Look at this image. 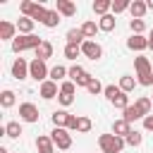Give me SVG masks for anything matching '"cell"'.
<instances>
[{
    "mask_svg": "<svg viewBox=\"0 0 153 153\" xmlns=\"http://www.w3.org/2000/svg\"><path fill=\"white\" fill-rule=\"evenodd\" d=\"M91 79H93V76H91L84 67H79V65L69 67V81H74L76 86H84V88H86V86L91 84Z\"/></svg>",
    "mask_w": 153,
    "mask_h": 153,
    "instance_id": "8992f818",
    "label": "cell"
},
{
    "mask_svg": "<svg viewBox=\"0 0 153 153\" xmlns=\"http://www.w3.org/2000/svg\"><path fill=\"white\" fill-rule=\"evenodd\" d=\"M129 7H131V2H129V0H117V2H112V14H120V12L129 10Z\"/></svg>",
    "mask_w": 153,
    "mask_h": 153,
    "instance_id": "f35d334b",
    "label": "cell"
},
{
    "mask_svg": "<svg viewBox=\"0 0 153 153\" xmlns=\"http://www.w3.org/2000/svg\"><path fill=\"white\" fill-rule=\"evenodd\" d=\"M76 124H79V117H76V115H69V117H67L65 129H67V131H76Z\"/></svg>",
    "mask_w": 153,
    "mask_h": 153,
    "instance_id": "7bdbcfd3",
    "label": "cell"
},
{
    "mask_svg": "<svg viewBox=\"0 0 153 153\" xmlns=\"http://www.w3.org/2000/svg\"><path fill=\"white\" fill-rule=\"evenodd\" d=\"M17 24L12 22H0V41H14L17 36Z\"/></svg>",
    "mask_w": 153,
    "mask_h": 153,
    "instance_id": "7c38bea8",
    "label": "cell"
},
{
    "mask_svg": "<svg viewBox=\"0 0 153 153\" xmlns=\"http://www.w3.org/2000/svg\"><path fill=\"white\" fill-rule=\"evenodd\" d=\"M141 139H143V136H141V131H136V129H131V131L124 136V141H127L129 146H141Z\"/></svg>",
    "mask_w": 153,
    "mask_h": 153,
    "instance_id": "e575fe53",
    "label": "cell"
},
{
    "mask_svg": "<svg viewBox=\"0 0 153 153\" xmlns=\"http://www.w3.org/2000/svg\"><path fill=\"white\" fill-rule=\"evenodd\" d=\"M19 117L24 122H38V108L33 103H22L19 105Z\"/></svg>",
    "mask_w": 153,
    "mask_h": 153,
    "instance_id": "9c48e42d",
    "label": "cell"
},
{
    "mask_svg": "<svg viewBox=\"0 0 153 153\" xmlns=\"http://www.w3.org/2000/svg\"><path fill=\"white\" fill-rule=\"evenodd\" d=\"M65 76H69V69L62 67V65H55V67L50 69V76H48V79L57 84V81H65Z\"/></svg>",
    "mask_w": 153,
    "mask_h": 153,
    "instance_id": "ffe728a7",
    "label": "cell"
},
{
    "mask_svg": "<svg viewBox=\"0 0 153 153\" xmlns=\"http://www.w3.org/2000/svg\"><path fill=\"white\" fill-rule=\"evenodd\" d=\"M29 76L43 84V81H48V76H50V69L45 67V62H43V60H36V57H33V60L29 62Z\"/></svg>",
    "mask_w": 153,
    "mask_h": 153,
    "instance_id": "277c9868",
    "label": "cell"
},
{
    "mask_svg": "<svg viewBox=\"0 0 153 153\" xmlns=\"http://www.w3.org/2000/svg\"><path fill=\"white\" fill-rule=\"evenodd\" d=\"M108 10H112V2H110V0H96V2H93V12H96V14L105 17V14H110Z\"/></svg>",
    "mask_w": 153,
    "mask_h": 153,
    "instance_id": "cb8c5ba5",
    "label": "cell"
},
{
    "mask_svg": "<svg viewBox=\"0 0 153 153\" xmlns=\"http://www.w3.org/2000/svg\"><path fill=\"white\" fill-rule=\"evenodd\" d=\"M81 55L96 62V60L103 57V48H100V43H96V41H84V43H81Z\"/></svg>",
    "mask_w": 153,
    "mask_h": 153,
    "instance_id": "52a82bcc",
    "label": "cell"
},
{
    "mask_svg": "<svg viewBox=\"0 0 153 153\" xmlns=\"http://www.w3.org/2000/svg\"><path fill=\"white\" fill-rule=\"evenodd\" d=\"M134 105H136V108L141 110V115L146 117V115H151V108H153V100H151L148 96H141V98H139V100H136Z\"/></svg>",
    "mask_w": 153,
    "mask_h": 153,
    "instance_id": "d4e9b609",
    "label": "cell"
},
{
    "mask_svg": "<svg viewBox=\"0 0 153 153\" xmlns=\"http://www.w3.org/2000/svg\"><path fill=\"white\" fill-rule=\"evenodd\" d=\"M50 139H53V143H55L57 148H62V151H67V148L72 146V134H69L65 127H55V129L50 131Z\"/></svg>",
    "mask_w": 153,
    "mask_h": 153,
    "instance_id": "5b68a950",
    "label": "cell"
},
{
    "mask_svg": "<svg viewBox=\"0 0 153 153\" xmlns=\"http://www.w3.org/2000/svg\"><path fill=\"white\" fill-rule=\"evenodd\" d=\"M79 55H81V45H72V43L65 45V57L67 60H76Z\"/></svg>",
    "mask_w": 153,
    "mask_h": 153,
    "instance_id": "d6a6232c",
    "label": "cell"
},
{
    "mask_svg": "<svg viewBox=\"0 0 153 153\" xmlns=\"http://www.w3.org/2000/svg\"><path fill=\"white\" fill-rule=\"evenodd\" d=\"M79 29L84 31V36H86V41H93V38H96V33L100 31V29H98V24H96V22H91V19H88V22H84V24H81Z\"/></svg>",
    "mask_w": 153,
    "mask_h": 153,
    "instance_id": "d6986e66",
    "label": "cell"
},
{
    "mask_svg": "<svg viewBox=\"0 0 153 153\" xmlns=\"http://www.w3.org/2000/svg\"><path fill=\"white\" fill-rule=\"evenodd\" d=\"M0 153H7V148H0Z\"/></svg>",
    "mask_w": 153,
    "mask_h": 153,
    "instance_id": "7dc6e473",
    "label": "cell"
},
{
    "mask_svg": "<svg viewBox=\"0 0 153 153\" xmlns=\"http://www.w3.org/2000/svg\"><path fill=\"white\" fill-rule=\"evenodd\" d=\"M36 148H38V153H55L53 139H50V136H43V134L36 139Z\"/></svg>",
    "mask_w": 153,
    "mask_h": 153,
    "instance_id": "5bb4252c",
    "label": "cell"
},
{
    "mask_svg": "<svg viewBox=\"0 0 153 153\" xmlns=\"http://www.w3.org/2000/svg\"><path fill=\"white\" fill-rule=\"evenodd\" d=\"M14 100H17V98H14V91H10V88H7V91H2V93H0V105H2V108H12V105H14Z\"/></svg>",
    "mask_w": 153,
    "mask_h": 153,
    "instance_id": "4dcf8cb0",
    "label": "cell"
},
{
    "mask_svg": "<svg viewBox=\"0 0 153 153\" xmlns=\"http://www.w3.org/2000/svg\"><path fill=\"white\" fill-rule=\"evenodd\" d=\"M74 91H76V84H74V81H69V79H65V81L60 84V93H67V96H74Z\"/></svg>",
    "mask_w": 153,
    "mask_h": 153,
    "instance_id": "8d00e7d4",
    "label": "cell"
},
{
    "mask_svg": "<svg viewBox=\"0 0 153 153\" xmlns=\"http://www.w3.org/2000/svg\"><path fill=\"white\" fill-rule=\"evenodd\" d=\"M12 76H14L17 81H22V79L29 76V62H26L24 57H17V60L12 62Z\"/></svg>",
    "mask_w": 153,
    "mask_h": 153,
    "instance_id": "ba28073f",
    "label": "cell"
},
{
    "mask_svg": "<svg viewBox=\"0 0 153 153\" xmlns=\"http://www.w3.org/2000/svg\"><path fill=\"white\" fill-rule=\"evenodd\" d=\"M129 29H131L134 36H143V31H146V22H143V19H131V22H129Z\"/></svg>",
    "mask_w": 153,
    "mask_h": 153,
    "instance_id": "f546056e",
    "label": "cell"
},
{
    "mask_svg": "<svg viewBox=\"0 0 153 153\" xmlns=\"http://www.w3.org/2000/svg\"><path fill=\"white\" fill-rule=\"evenodd\" d=\"M33 7H36V2H31V0H24V2L19 5V10H22V14H24V17H31Z\"/></svg>",
    "mask_w": 153,
    "mask_h": 153,
    "instance_id": "60d3db41",
    "label": "cell"
},
{
    "mask_svg": "<svg viewBox=\"0 0 153 153\" xmlns=\"http://www.w3.org/2000/svg\"><path fill=\"white\" fill-rule=\"evenodd\" d=\"M38 91H41V96H43L45 100H53V98H57V96H60V91H57V84H55V81H50V79H48V81H43Z\"/></svg>",
    "mask_w": 153,
    "mask_h": 153,
    "instance_id": "8fae6325",
    "label": "cell"
},
{
    "mask_svg": "<svg viewBox=\"0 0 153 153\" xmlns=\"http://www.w3.org/2000/svg\"><path fill=\"white\" fill-rule=\"evenodd\" d=\"M67 117H69L67 110H55V112H53V124H55V127H65V124H67Z\"/></svg>",
    "mask_w": 153,
    "mask_h": 153,
    "instance_id": "1f68e13d",
    "label": "cell"
},
{
    "mask_svg": "<svg viewBox=\"0 0 153 153\" xmlns=\"http://www.w3.org/2000/svg\"><path fill=\"white\" fill-rule=\"evenodd\" d=\"M143 129L146 131H153V115H146L143 117Z\"/></svg>",
    "mask_w": 153,
    "mask_h": 153,
    "instance_id": "ee69618b",
    "label": "cell"
},
{
    "mask_svg": "<svg viewBox=\"0 0 153 153\" xmlns=\"http://www.w3.org/2000/svg\"><path fill=\"white\" fill-rule=\"evenodd\" d=\"M136 84H139V81H136V79H134L131 74H122V76H120V88H122L124 93L134 91V86H136Z\"/></svg>",
    "mask_w": 153,
    "mask_h": 153,
    "instance_id": "603a6c76",
    "label": "cell"
},
{
    "mask_svg": "<svg viewBox=\"0 0 153 153\" xmlns=\"http://www.w3.org/2000/svg\"><path fill=\"white\" fill-rule=\"evenodd\" d=\"M139 117H143V115H141V110H139L136 105H129V108L124 110V115H122V120H127L129 124H131L134 120H139Z\"/></svg>",
    "mask_w": 153,
    "mask_h": 153,
    "instance_id": "f1b7e54d",
    "label": "cell"
},
{
    "mask_svg": "<svg viewBox=\"0 0 153 153\" xmlns=\"http://www.w3.org/2000/svg\"><path fill=\"white\" fill-rule=\"evenodd\" d=\"M151 100H153V96H151Z\"/></svg>",
    "mask_w": 153,
    "mask_h": 153,
    "instance_id": "c3c4849f",
    "label": "cell"
},
{
    "mask_svg": "<svg viewBox=\"0 0 153 153\" xmlns=\"http://www.w3.org/2000/svg\"><path fill=\"white\" fill-rule=\"evenodd\" d=\"M124 139L122 136H115V134H100L98 136V146H100V153H120L124 148Z\"/></svg>",
    "mask_w": 153,
    "mask_h": 153,
    "instance_id": "7a4b0ae2",
    "label": "cell"
},
{
    "mask_svg": "<svg viewBox=\"0 0 153 153\" xmlns=\"http://www.w3.org/2000/svg\"><path fill=\"white\" fill-rule=\"evenodd\" d=\"M103 93H105V98L112 103V100H115V98L122 93V88H120V86H105V91H103Z\"/></svg>",
    "mask_w": 153,
    "mask_h": 153,
    "instance_id": "ab89813d",
    "label": "cell"
},
{
    "mask_svg": "<svg viewBox=\"0 0 153 153\" xmlns=\"http://www.w3.org/2000/svg\"><path fill=\"white\" fill-rule=\"evenodd\" d=\"M112 105H115L117 110H122V112H124V110L129 108V98H127V93L122 91V93H120V96H117V98L112 100Z\"/></svg>",
    "mask_w": 153,
    "mask_h": 153,
    "instance_id": "836d02e7",
    "label": "cell"
},
{
    "mask_svg": "<svg viewBox=\"0 0 153 153\" xmlns=\"http://www.w3.org/2000/svg\"><path fill=\"white\" fill-rule=\"evenodd\" d=\"M84 41H86V36H84L81 29H69V31H67V43H72V45H81Z\"/></svg>",
    "mask_w": 153,
    "mask_h": 153,
    "instance_id": "7402d4cb",
    "label": "cell"
},
{
    "mask_svg": "<svg viewBox=\"0 0 153 153\" xmlns=\"http://www.w3.org/2000/svg\"><path fill=\"white\" fill-rule=\"evenodd\" d=\"M5 136L19 139V136H22V124H19V122H7V124H5Z\"/></svg>",
    "mask_w": 153,
    "mask_h": 153,
    "instance_id": "484cf974",
    "label": "cell"
},
{
    "mask_svg": "<svg viewBox=\"0 0 153 153\" xmlns=\"http://www.w3.org/2000/svg\"><path fill=\"white\" fill-rule=\"evenodd\" d=\"M45 17H48V10H45V5H38L36 2V7H33V12H31V19L33 22H45Z\"/></svg>",
    "mask_w": 153,
    "mask_h": 153,
    "instance_id": "4316f807",
    "label": "cell"
},
{
    "mask_svg": "<svg viewBox=\"0 0 153 153\" xmlns=\"http://www.w3.org/2000/svg\"><path fill=\"white\" fill-rule=\"evenodd\" d=\"M148 48L153 50V29H151V33H148Z\"/></svg>",
    "mask_w": 153,
    "mask_h": 153,
    "instance_id": "f6af8a7d",
    "label": "cell"
},
{
    "mask_svg": "<svg viewBox=\"0 0 153 153\" xmlns=\"http://www.w3.org/2000/svg\"><path fill=\"white\" fill-rule=\"evenodd\" d=\"M33 19L31 17H22L19 22H17V31H19V36H29V33H33Z\"/></svg>",
    "mask_w": 153,
    "mask_h": 153,
    "instance_id": "9a60e30c",
    "label": "cell"
},
{
    "mask_svg": "<svg viewBox=\"0 0 153 153\" xmlns=\"http://www.w3.org/2000/svg\"><path fill=\"white\" fill-rule=\"evenodd\" d=\"M127 48H129V50L141 53V50H146V48H148V38H146V36H134V33H131V36L127 38Z\"/></svg>",
    "mask_w": 153,
    "mask_h": 153,
    "instance_id": "30bf717a",
    "label": "cell"
},
{
    "mask_svg": "<svg viewBox=\"0 0 153 153\" xmlns=\"http://www.w3.org/2000/svg\"><path fill=\"white\" fill-rule=\"evenodd\" d=\"M57 24H60V12H57V10H48V17H45L43 26H48V29H55Z\"/></svg>",
    "mask_w": 153,
    "mask_h": 153,
    "instance_id": "83f0119b",
    "label": "cell"
},
{
    "mask_svg": "<svg viewBox=\"0 0 153 153\" xmlns=\"http://www.w3.org/2000/svg\"><path fill=\"white\" fill-rule=\"evenodd\" d=\"M41 43H43V38H41V36H36V33H29V36H17V38L12 41V50H14V53L36 50Z\"/></svg>",
    "mask_w": 153,
    "mask_h": 153,
    "instance_id": "3957f363",
    "label": "cell"
},
{
    "mask_svg": "<svg viewBox=\"0 0 153 153\" xmlns=\"http://www.w3.org/2000/svg\"><path fill=\"white\" fill-rule=\"evenodd\" d=\"M55 10H57L62 17H74V14H76V5H74L72 0H57Z\"/></svg>",
    "mask_w": 153,
    "mask_h": 153,
    "instance_id": "4fadbf2b",
    "label": "cell"
},
{
    "mask_svg": "<svg viewBox=\"0 0 153 153\" xmlns=\"http://www.w3.org/2000/svg\"><path fill=\"white\" fill-rule=\"evenodd\" d=\"M115 26H117L115 14H105V17H100V19H98V29H100V31H112Z\"/></svg>",
    "mask_w": 153,
    "mask_h": 153,
    "instance_id": "44dd1931",
    "label": "cell"
},
{
    "mask_svg": "<svg viewBox=\"0 0 153 153\" xmlns=\"http://www.w3.org/2000/svg\"><path fill=\"white\" fill-rule=\"evenodd\" d=\"M129 12H131V19H143V14L148 12V7H146L143 0H134L131 7H129Z\"/></svg>",
    "mask_w": 153,
    "mask_h": 153,
    "instance_id": "e0dca14e",
    "label": "cell"
},
{
    "mask_svg": "<svg viewBox=\"0 0 153 153\" xmlns=\"http://www.w3.org/2000/svg\"><path fill=\"white\" fill-rule=\"evenodd\" d=\"M86 91H88V93H93V96H98V93H103V91H105V86H103L98 79H91V84L86 86Z\"/></svg>",
    "mask_w": 153,
    "mask_h": 153,
    "instance_id": "74e56055",
    "label": "cell"
},
{
    "mask_svg": "<svg viewBox=\"0 0 153 153\" xmlns=\"http://www.w3.org/2000/svg\"><path fill=\"white\" fill-rule=\"evenodd\" d=\"M91 127H93V122L81 115V117H79V124H76V131H79V134H86V131H91Z\"/></svg>",
    "mask_w": 153,
    "mask_h": 153,
    "instance_id": "d590c367",
    "label": "cell"
},
{
    "mask_svg": "<svg viewBox=\"0 0 153 153\" xmlns=\"http://www.w3.org/2000/svg\"><path fill=\"white\" fill-rule=\"evenodd\" d=\"M129 131H131V124H129L127 120H115V124H112V134H115V136H122V139H124Z\"/></svg>",
    "mask_w": 153,
    "mask_h": 153,
    "instance_id": "ac0fdd59",
    "label": "cell"
},
{
    "mask_svg": "<svg viewBox=\"0 0 153 153\" xmlns=\"http://www.w3.org/2000/svg\"><path fill=\"white\" fill-rule=\"evenodd\" d=\"M146 7H148V10H153V0H146Z\"/></svg>",
    "mask_w": 153,
    "mask_h": 153,
    "instance_id": "bcb514c9",
    "label": "cell"
},
{
    "mask_svg": "<svg viewBox=\"0 0 153 153\" xmlns=\"http://www.w3.org/2000/svg\"><path fill=\"white\" fill-rule=\"evenodd\" d=\"M134 67H136V76H139L136 81L141 86H153V69H151L148 57H143V55L134 57Z\"/></svg>",
    "mask_w": 153,
    "mask_h": 153,
    "instance_id": "6da1fadb",
    "label": "cell"
},
{
    "mask_svg": "<svg viewBox=\"0 0 153 153\" xmlns=\"http://www.w3.org/2000/svg\"><path fill=\"white\" fill-rule=\"evenodd\" d=\"M33 53H36V60H43V62H45L48 57H53V43H50V41H43Z\"/></svg>",
    "mask_w": 153,
    "mask_h": 153,
    "instance_id": "2e32d148",
    "label": "cell"
},
{
    "mask_svg": "<svg viewBox=\"0 0 153 153\" xmlns=\"http://www.w3.org/2000/svg\"><path fill=\"white\" fill-rule=\"evenodd\" d=\"M57 103H60L62 108H69V105L74 103V96H67V93H60V96H57Z\"/></svg>",
    "mask_w": 153,
    "mask_h": 153,
    "instance_id": "b9f144b4",
    "label": "cell"
}]
</instances>
